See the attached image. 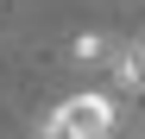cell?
I'll return each instance as SVG.
<instances>
[{
    "instance_id": "cell-1",
    "label": "cell",
    "mask_w": 145,
    "mask_h": 139,
    "mask_svg": "<svg viewBox=\"0 0 145 139\" xmlns=\"http://www.w3.org/2000/svg\"><path fill=\"white\" fill-rule=\"evenodd\" d=\"M51 120H63L69 133H82V139H114V127H120V108H114V95H69Z\"/></svg>"
},
{
    "instance_id": "cell-2",
    "label": "cell",
    "mask_w": 145,
    "mask_h": 139,
    "mask_svg": "<svg viewBox=\"0 0 145 139\" xmlns=\"http://www.w3.org/2000/svg\"><path fill=\"white\" fill-rule=\"evenodd\" d=\"M107 70H114V89H126V95H145V38H133V44H114Z\"/></svg>"
},
{
    "instance_id": "cell-3",
    "label": "cell",
    "mask_w": 145,
    "mask_h": 139,
    "mask_svg": "<svg viewBox=\"0 0 145 139\" xmlns=\"http://www.w3.org/2000/svg\"><path fill=\"white\" fill-rule=\"evenodd\" d=\"M107 57H114V44H107L101 32H76V38H69V63L95 70V63H107Z\"/></svg>"
},
{
    "instance_id": "cell-4",
    "label": "cell",
    "mask_w": 145,
    "mask_h": 139,
    "mask_svg": "<svg viewBox=\"0 0 145 139\" xmlns=\"http://www.w3.org/2000/svg\"><path fill=\"white\" fill-rule=\"evenodd\" d=\"M38 139H82V133H69L63 120H44V133H38Z\"/></svg>"
}]
</instances>
